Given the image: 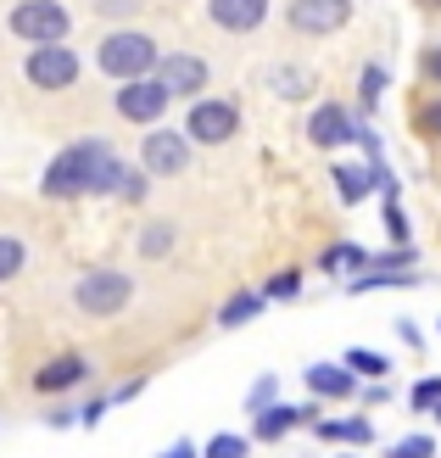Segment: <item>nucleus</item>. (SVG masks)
<instances>
[{"label":"nucleus","mask_w":441,"mask_h":458,"mask_svg":"<svg viewBox=\"0 0 441 458\" xmlns=\"http://www.w3.org/2000/svg\"><path fill=\"white\" fill-rule=\"evenodd\" d=\"M106 151H112V146L101 140V134H84V140L62 146V151L51 157V168H45L39 191L51 196V201H73V196H89V179H96V168H101V157H106Z\"/></svg>","instance_id":"obj_1"},{"label":"nucleus","mask_w":441,"mask_h":458,"mask_svg":"<svg viewBox=\"0 0 441 458\" xmlns=\"http://www.w3.org/2000/svg\"><path fill=\"white\" fill-rule=\"evenodd\" d=\"M157 62H162V45H157L151 34H140V29H112V34L96 45V67H101L106 79H118V84L151 79Z\"/></svg>","instance_id":"obj_2"},{"label":"nucleus","mask_w":441,"mask_h":458,"mask_svg":"<svg viewBox=\"0 0 441 458\" xmlns=\"http://www.w3.org/2000/svg\"><path fill=\"white\" fill-rule=\"evenodd\" d=\"M129 302H134V274L123 268H89L73 285V308L84 318H118Z\"/></svg>","instance_id":"obj_3"},{"label":"nucleus","mask_w":441,"mask_h":458,"mask_svg":"<svg viewBox=\"0 0 441 458\" xmlns=\"http://www.w3.org/2000/svg\"><path fill=\"white\" fill-rule=\"evenodd\" d=\"M6 29L22 45H56L73 29V12H67V0H17L6 12Z\"/></svg>","instance_id":"obj_4"},{"label":"nucleus","mask_w":441,"mask_h":458,"mask_svg":"<svg viewBox=\"0 0 441 458\" xmlns=\"http://www.w3.org/2000/svg\"><path fill=\"white\" fill-rule=\"evenodd\" d=\"M184 134L191 146H229L241 134V101L235 96H196L184 112Z\"/></svg>","instance_id":"obj_5"},{"label":"nucleus","mask_w":441,"mask_h":458,"mask_svg":"<svg viewBox=\"0 0 441 458\" xmlns=\"http://www.w3.org/2000/svg\"><path fill=\"white\" fill-rule=\"evenodd\" d=\"M79 73H84V62H79V51L67 39H56V45H29V56H22V79H29L34 89H73L79 84Z\"/></svg>","instance_id":"obj_6"},{"label":"nucleus","mask_w":441,"mask_h":458,"mask_svg":"<svg viewBox=\"0 0 441 458\" xmlns=\"http://www.w3.org/2000/svg\"><path fill=\"white\" fill-rule=\"evenodd\" d=\"M140 168L151 179H179L191 168V134L184 129H151L140 140Z\"/></svg>","instance_id":"obj_7"},{"label":"nucleus","mask_w":441,"mask_h":458,"mask_svg":"<svg viewBox=\"0 0 441 458\" xmlns=\"http://www.w3.org/2000/svg\"><path fill=\"white\" fill-rule=\"evenodd\" d=\"M112 106H118L123 123H146V129H157V118L174 106V96H168V89H162V79L151 73V79H129V84H118Z\"/></svg>","instance_id":"obj_8"},{"label":"nucleus","mask_w":441,"mask_h":458,"mask_svg":"<svg viewBox=\"0 0 441 458\" xmlns=\"http://www.w3.org/2000/svg\"><path fill=\"white\" fill-rule=\"evenodd\" d=\"M285 22L308 39H324V34H341L352 22V0H291L285 6Z\"/></svg>","instance_id":"obj_9"},{"label":"nucleus","mask_w":441,"mask_h":458,"mask_svg":"<svg viewBox=\"0 0 441 458\" xmlns=\"http://www.w3.org/2000/svg\"><path fill=\"white\" fill-rule=\"evenodd\" d=\"M157 79H162V89H168L174 101H184V96H207V79H213V67H207L196 51H162V62H157Z\"/></svg>","instance_id":"obj_10"},{"label":"nucleus","mask_w":441,"mask_h":458,"mask_svg":"<svg viewBox=\"0 0 441 458\" xmlns=\"http://www.w3.org/2000/svg\"><path fill=\"white\" fill-rule=\"evenodd\" d=\"M296 425H318V397L313 403H268L263 414H251V437L258 442H285Z\"/></svg>","instance_id":"obj_11"},{"label":"nucleus","mask_w":441,"mask_h":458,"mask_svg":"<svg viewBox=\"0 0 441 458\" xmlns=\"http://www.w3.org/2000/svg\"><path fill=\"white\" fill-rule=\"evenodd\" d=\"M274 12V0H207V22L218 34H258Z\"/></svg>","instance_id":"obj_12"},{"label":"nucleus","mask_w":441,"mask_h":458,"mask_svg":"<svg viewBox=\"0 0 441 458\" xmlns=\"http://www.w3.org/2000/svg\"><path fill=\"white\" fill-rule=\"evenodd\" d=\"M352 134H358V123H352V112H346L341 101H318V106H313V118H308V140H313L318 151H341V146H352Z\"/></svg>","instance_id":"obj_13"},{"label":"nucleus","mask_w":441,"mask_h":458,"mask_svg":"<svg viewBox=\"0 0 441 458\" xmlns=\"http://www.w3.org/2000/svg\"><path fill=\"white\" fill-rule=\"evenodd\" d=\"M89 375H96V363H89L84 352H56L51 363H39V369H34V392L56 397V392H73V386H84Z\"/></svg>","instance_id":"obj_14"},{"label":"nucleus","mask_w":441,"mask_h":458,"mask_svg":"<svg viewBox=\"0 0 441 458\" xmlns=\"http://www.w3.org/2000/svg\"><path fill=\"white\" fill-rule=\"evenodd\" d=\"M301 380H308V392L318 403H346V397L358 392V375L346 369V363H308V375H301Z\"/></svg>","instance_id":"obj_15"},{"label":"nucleus","mask_w":441,"mask_h":458,"mask_svg":"<svg viewBox=\"0 0 441 458\" xmlns=\"http://www.w3.org/2000/svg\"><path fill=\"white\" fill-rule=\"evenodd\" d=\"M174 246H179V224L174 218H151L140 235H134V251H140V258H168Z\"/></svg>","instance_id":"obj_16"},{"label":"nucleus","mask_w":441,"mask_h":458,"mask_svg":"<svg viewBox=\"0 0 441 458\" xmlns=\"http://www.w3.org/2000/svg\"><path fill=\"white\" fill-rule=\"evenodd\" d=\"M268 308V296L263 291H235V296H229V302L218 308V325L224 330H241V325H251V318H258Z\"/></svg>","instance_id":"obj_17"},{"label":"nucleus","mask_w":441,"mask_h":458,"mask_svg":"<svg viewBox=\"0 0 441 458\" xmlns=\"http://www.w3.org/2000/svg\"><path fill=\"white\" fill-rule=\"evenodd\" d=\"M318 442H346V447H369L375 442V425L369 420H318Z\"/></svg>","instance_id":"obj_18"},{"label":"nucleus","mask_w":441,"mask_h":458,"mask_svg":"<svg viewBox=\"0 0 441 458\" xmlns=\"http://www.w3.org/2000/svg\"><path fill=\"white\" fill-rule=\"evenodd\" d=\"M335 196L346 201V208H358V201L375 191V168H352V163H335Z\"/></svg>","instance_id":"obj_19"},{"label":"nucleus","mask_w":441,"mask_h":458,"mask_svg":"<svg viewBox=\"0 0 441 458\" xmlns=\"http://www.w3.org/2000/svg\"><path fill=\"white\" fill-rule=\"evenodd\" d=\"M268 89H274L280 101H308V96H313V73H308V67H274V73H268Z\"/></svg>","instance_id":"obj_20"},{"label":"nucleus","mask_w":441,"mask_h":458,"mask_svg":"<svg viewBox=\"0 0 441 458\" xmlns=\"http://www.w3.org/2000/svg\"><path fill=\"white\" fill-rule=\"evenodd\" d=\"M318 268H324V274H363V268H369V251L352 246V241H341V246H330V251L318 258Z\"/></svg>","instance_id":"obj_21"},{"label":"nucleus","mask_w":441,"mask_h":458,"mask_svg":"<svg viewBox=\"0 0 441 458\" xmlns=\"http://www.w3.org/2000/svg\"><path fill=\"white\" fill-rule=\"evenodd\" d=\"M341 363H346L352 375H363V380H386V375H391V358H386V352H375V347H346V352H341Z\"/></svg>","instance_id":"obj_22"},{"label":"nucleus","mask_w":441,"mask_h":458,"mask_svg":"<svg viewBox=\"0 0 441 458\" xmlns=\"http://www.w3.org/2000/svg\"><path fill=\"white\" fill-rule=\"evenodd\" d=\"M123 157L118 151H106L101 157V168H96V179H89V196H118V185H123Z\"/></svg>","instance_id":"obj_23"},{"label":"nucleus","mask_w":441,"mask_h":458,"mask_svg":"<svg viewBox=\"0 0 441 458\" xmlns=\"http://www.w3.org/2000/svg\"><path fill=\"white\" fill-rule=\"evenodd\" d=\"M380 101H386V67H380V62H369V67H363V79H358V106H363V112H375Z\"/></svg>","instance_id":"obj_24"},{"label":"nucleus","mask_w":441,"mask_h":458,"mask_svg":"<svg viewBox=\"0 0 441 458\" xmlns=\"http://www.w3.org/2000/svg\"><path fill=\"white\" fill-rule=\"evenodd\" d=\"M22 263H29V246H22L17 235H0V285H6V280H17V274H22Z\"/></svg>","instance_id":"obj_25"},{"label":"nucleus","mask_w":441,"mask_h":458,"mask_svg":"<svg viewBox=\"0 0 441 458\" xmlns=\"http://www.w3.org/2000/svg\"><path fill=\"white\" fill-rule=\"evenodd\" d=\"M201 458H251V442L235 437V430H218V437L201 447Z\"/></svg>","instance_id":"obj_26"},{"label":"nucleus","mask_w":441,"mask_h":458,"mask_svg":"<svg viewBox=\"0 0 441 458\" xmlns=\"http://www.w3.org/2000/svg\"><path fill=\"white\" fill-rule=\"evenodd\" d=\"M263 296H268V302H296V296H301V268H280L263 285Z\"/></svg>","instance_id":"obj_27"},{"label":"nucleus","mask_w":441,"mask_h":458,"mask_svg":"<svg viewBox=\"0 0 441 458\" xmlns=\"http://www.w3.org/2000/svg\"><path fill=\"white\" fill-rule=\"evenodd\" d=\"M408 408H413V414H436V408H441V375H425L420 386H413Z\"/></svg>","instance_id":"obj_28"},{"label":"nucleus","mask_w":441,"mask_h":458,"mask_svg":"<svg viewBox=\"0 0 441 458\" xmlns=\"http://www.w3.org/2000/svg\"><path fill=\"white\" fill-rule=\"evenodd\" d=\"M268 403H280V375H258L246 392V414H263Z\"/></svg>","instance_id":"obj_29"},{"label":"nucleus","mask_w":441,"mask_h":458,"mask_svg":"<svg viewBox=\"0 0 441 458\" xmlns=\"http://www.w3.org/2000/svg\"><path fill=\"white\" fill-rule=\"evenodd\" d=\"M146 196H151V174H146V168H129V174H123V185H118V201H129V208H140Z\"/></svg>","instance_id":"obj_30"},{"label":"nucleus","mask_w":441,"mask_h":458,"mask_svg":"<svg viewBox=\"0 0 441 458\" xmlns=\"http://www.w3.org/2000/svg\"><path fill=\"white\" fill-rule=\"evenodd\" d=\"M413 129H420L425 140H441V96H430L420 112H413Z\"/></svg>","instance_id":"obj_31"},{"label":"nucleus","mask_w":441,"mask_h":458,"mask_svg":"<svg viewBox=\"0 0 441 458\" xmlns=\"http://www.w3.org/2000/svg\"><path fill=\"white\" fill-rule=\"evenodd\" d=\"M386 458H436V442H430V437H403Z\"/></svg>","instance_id":"obj_32"},{"label":"nucleus","mask_w":441,"mask_h":458,"mask_svg":"<svg viewBox=\"0 0 441 458\" xmlns=\"http://www.w3.org/2000/svg\"><path fill=\"white\" fill-rule=\"evenodd\" d=\"M146 0H96V17H106V22H123V17H134Z\"/></svg>","instance_id":"obj_33"},{"label":"nucleus","mask_w":441,"mask_h":458,"mask_svg":"<svg viewBox=\"0 0 441 458\" xmlns=\"http://www.w3.org/2000/svg\"><path fill=\"white\" fill-rule=\"evenodd\" d=\"M386 235L397 241V246H408V218H403V201H386Z\"/></svg>","instance_id":"obj_34"},{"label":"nucleus","mask_w":441,"mask_h":458,"mask_svg":"<svg viewBox=\"0 0 441 458\" xmlns=\"http://www.w3.org/2000/svg\"><path fill=\"white\" fill-rule=\"evenodd\" d=\"M106 408H112V397H89V403H79V425L96 430V425L106 420Z\"/></svg>","instance_id":"obj_35"},{"label":"nucleus","mask_w":441,"mask_h":458,"mask_svg":"<svg viewBox=\"0 0 441 458\" xmlns=\"http://www.w3.org/2000/svg\"><path fill=\"white\" fill-rule=\"evenodd\" d=\"M146 386H151L146 375H134V380H123V386H118V392H106V397H112V408H118V403H129V397H140Z\"/></svg>","instance_id":"obj_36"},{"label":"nucleus","mask_w":441,"mask_h":458,"mask_svg":"<svg viewBox=\"0 0 441 458\" xmlns=\"http://www.w3.org/2000/svg\"><path fill=\"white\" fill-rule=\"evenodd\" d=\"M157 458H201V447H196L191 437H179V442H168V447H162Z\"/></svg>","instance_id":"obj_37"},{"label":"nucleus","mask_w":441,"mask_h":458,"mask_svg":"<svg viewBox=\"0 0 441 458\" xmlns=\"http://www.w3.org/2000/svg\"><path fill=\"white\" fill-rule=\"evenodd\" d=\"M420 73H425L430 84H441V45H430V51L420 56Z\"/></svg>","instance_id":"obj_38"},{"label":"nucleus","mask_w":441,"mask_h":458,"mask_svg":"<svg viewBox=\"0 0 441 458\" xmlns=\"http://www.w3.org/2000/svg\"><path fill=\"white\" fill-rule=\"evenodd\" d=\"M79 425V408H56L51 414V430H73Z\"/></svg>","instance_id":"obj_39"},{"label":"nucleus","mask_w":441,"mask_h":458,"mask_svg":"<svg viewBox=\"0 0 441 458\" xmlns=\"http://www.w3.org/2000/svg\"><path fill=\"white\" fill-rule=\"evenodd\" d=\"M425 6H436V12H441V0H425Z\"/></svg>","instance_id":"obj_40"},{"label":"nucleus","mask_w":441,"mask_h":458,"mask_svg":"<svg viewBox=\"0 0 441 458\" xmlns=\"http://www.w3.org/2000/svg\"><path fill=\"white\" fill-rule=\"evenodd\" d=\"M335 458H352V453H335Z\"/></svg>","instance_id":"obj_41"},{"label":"nucleus","mask_w":441,"mask_h":458,"mask_svg":"<svg viewBox=\"0 0 441 458\" xmlns=\"http://www.w3.org/2000/svg\"><path fill=\"white\" fill-rule=\"evenodd\" d=\"M436 425H441V408H436Z\"/></svg>","instance_id":"obj_42"}]
</instances>
